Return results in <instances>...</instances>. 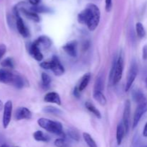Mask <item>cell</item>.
<instances>
[{"instance_id":"6da1fadb","label":"cell","mask_w":147,"mask_h":147,"mask_svg":"<svg viewBox=\"0 0 147 147\" xmlns=\"http://www.w3.org/2000/svg\"><path fill=\"white\" fill-rule=\"evenodd\" d=\"M100 11L98 6L94 4H88L84 10L78 14L79 23L86 24L89 30L93 31L100 22Z\"/></svg>"},{"instance_id":"7a4b0ae2","label":"cell","mask_w":147,"mask_h":147,"mask_svg":"<svg viewBox=\"0 0 147 147\" xmlns=\"http://www.w3.org/2000/svg\"><path fill=\"white\" fill-rule=\"evenodd\" d=\"M37 123L41 128L51 133L60 135L61 137H65L63 132V125L58 121H54L47 118H41L37 120Z\"/></svg>"},{"instance_id":"3957f363","label":"cell","mask_w":147,"mask_h":147,"mask_svg":"<svg viewBox=\"0 0 147 147\" xmlns=\"http://www.w3.org/2000/svg\"><path fill=\"white\" fill-rule=\"evenodd\" d=\"M124 68V59L122 53L116 58L112 65L110 74V81L113 84H116L121 79Z\"/></svg>"},{"instance_id":"277c9868","label":"cell","mask_w":147,"mask_h":147,"mask_svg":"<svg viewBox=\"0 0 147 147\" xmlns=\"http://www.w3.org/2000/svg\"><path fill=\"white\" fill-rule=\"evenodd\" d=\"M138 72H139L138 65L136 63V62L135 61H134L131 63V66L129 68V72H128L127 79H126V86H125V90H126V92H128L131 89V86L133 85L135 79H136V76H137Z\"/></svg>"},{"instance_id":"5b68a950","label":"cell","mask_w":147,"mask_h":147,"mask_svg":"<svg viewBox=\"0 0 147 147\" xmlns=\"http://www.w3.org/2000/svg\"><path fill=\"white\" fill-rule=\"evenodd\" d=\"M14 17H15V22H16V26H17V29L20 34L22 35L24 37H27L30 35V32H29L28 28L24 24V21H23L22 18L21 17L20 14V12L17 10L16 7L14 9Z\"/></svg>"},{"instance_id":"8992f818","label":"cell","mask_w":147,"mask_h":147,"mask_svg":"<svg viewBox=\"0 0 147 147\" xmlns=\"http://www.w3.org/2000/svg\"><path fill=\"white\" fill-rule=\"evenodd\" d=\"M147 112V99L142 103L138 104V106L135 110L133 120V128H135L140 122L142 116Z\"/></svg>"},{"instance_id":"52a82bcc","label":"cell","mask_w":147,"mask_h":147,"mask_svg":"<svg viewBox=\"0 0 147 147\" xmlns=\"http://www.w3.org/2000/svg\"><path fill=\"white\" fill-rule=\"evenodd\" d=\"M12 102L11 100H8L4 105V113H3L2 123L4 128H7L9 125L12 114Z\"/></svg>"},{"instance_id":"ba28073f","label":"cell","mask_w":147,"mask_h":147,"mask_svg":"<svg viewBox=\"0 0 147 147\" xmlns=\"http://www.w3.org/2000/svg\"><path fill=\"white\" fill-rule=\"evenodd\" d=\"M17 74H14L7 69H0V82L7 84H12L15 80Z\"/></svg>"},{"instance_id":"9c48e42d","label":"cell","mask_w":147,"mask_h":147,"mask_svg":"<svg viewBox=\"0 0 147 147\" xmlns=\"http://www.w3.org/2000/svg\"><path fill=\"white\" fill-rule=\"evenodd\" d=\"M50 70L56 76H61L65 73V69L57 56H54L50 60Z\"/></svg>"},{"instance_id":"30bf717a","label":"cell","mask_w":147,"mask_h":147,"mask_svg":"<svg viewBox=\"0 0 147 147\" xmlns=\"http://www.w3.org/2000/svg\"><path fill=\"white\" fill-rule=\"evenodd\" d=\"M130 117H131V102L128 99L126 101L124 105V110H123V125H124L125 128H126V133H129V127H130Z\"/></svg>"},{"instance_id":"8fae6325","label":"cell","mask_w":147,"mask_h":147,"mask_svg":"<svg viewBox=\"0 0 147 147\" xmlns=\"http://www.w3.org/2000/svg\"><path fill=\"white\" fill-rule=\"evenodd\" d=\"M14 118L17 120H29L32 118V112L25 107H20L14 112Z\"/></svg>"},{"instance_id":"7c38bea8","label":"cell","mask_w":147,"mask_h":147,"mask_svg":"<svg viewBox=\"0 0 147 147\" xmlns=\"http://www.w3.org/2000/svg\"><path fill=\"white\" fill-rule=\"evenodd\" d=\"M67 55L71 57H76L78 54V43L76 40H72L65 44L63 47Z\"/></svg>"},{"instance_id":"4fadbf2b","label":"cell","mask_w":147,"mask_h":147,"mask_svg":"<svg viewBox=\"0 0 147 147\" xmlns=\"http://www.w3.org/2000/svg\"><path fill=\"white\" fill-rule=\"evenodd\" d=\"M34 43L40 49H47L52 46V40L46 35H42L37 37L34 41Z\"/></svg>"},{"instance_id":"5bb4252c","label":"cell","mask_w":147,"mask_h":147,"mask_svg":"<svg viewBox=\"0 0 147 147\" xmlns=\"http://www.w3.org/2000/svg\"><path fill=\"white\" fill-rule=\"evenodd\" d=\"M28 50L30 54L32 55V56L37 61H41L43 59V55L42 53L41 50L34 44V42L29 45Z\"/></svg>"},{"instance_id":"9a60e30c","label":"cell","mask_w":147,"mask_h":147,"mask_svg":"<svg viewBox=\"0 0 147 147\" xmlns=\"http://www.w3.org/2000/svg\"><path fill=\"white\" fill-rule=\"evenodd\" d=\"M44 100L46 102H50V103L57 104V105H61V99L58 93L55 92H50L46 94L44 97Z\"/></svg>"},{"instance_id":"2e32d148","label":"cell","mask_w":147,"mask_h":147,"mask_svg":"<svg viewBox=\"0 0 147 147\" xmlns=\"http://www.w3.org/2000/svg\"><path fill=\"white\" fill-rule=\"evenodd\" d=\"M126 134H127V133H126L124 125L121 121L118 124L117 128H116V141H117L118 145L120 146Z\"/></svg>"},{"instance_id":"e0dca14e","label":"cell","mask_w":147,"mask_h":147,"mask_svg":"<svg viewBox=\"0 0 147 147\" xmlns=\"http://www.w3.org/2000/svg\"><path fill=\"white\" fill-rule=\"evenodd\" d=\"M90 76H91V75H90V73H86L83 76V77L81 78L78 85L77 86L78 89V90L80 91V92H83V91L87 87L88 84L89 82H90Z\"/></svg>"},{"instance_id":"ac0fdd59","label":"cell","mask_w":147,"mask_h":147,"mask_svg":"<svg viewBox=\"0 0 147 147\" xmlns=\"http://www.w3.org/2000/svg\"><path fill=\"white\" fill-rule=\"evenodd\" d=\"M132 97H133L134 101L138 104L142 103V102L146 100V97H145L143 92H142V90L138 89L133 90V92H132Z\"/></svg>"},{"instance_id":"d6986e66","label":"cell","mask_w":147,"mask_h":147,"mask_svg":"<svg viewBox=\"0 0 147 147\" xmlns=\"http://www.w3.org/2000/svg\"><path fill=\"white\" fill-rule=\"evenodd\" d=\"M33 137L37 141H42V142H48L50 140V136L47 134H45L41 131H35L33 133Z\"/></svg>"},{"instance_id":"ffe728a7","label":"cell","mask_w":147,"mask_h":147,"mask_svg":"<svg viewBox=\"0 0 147 147\" xmlns=\"http://www.w3.org/2000/svg\"><path fill=\"white\" fill-rule=\"evenodd\" d=\"M85 106L87 108L88 110L90 112H91L93 115H94L96 118H99V119L101 118V114H100V112L96 108V107H95V105H93V104H92L91 102H86V104H85Z\"/></svg>"},{"instance_id":"44dd1931","label":"cell","mask_w":147,"mask_h":147,"mask_svg":"<svg viewBox=\"0 0 147 147\" xmlns=\"http://www.w3.org/2000/svg\"><path fill=\"white\" fill-rule=\"evenodd\" d=\"M93 98H94L95 100L97 101L101 105H105L107 102V99L102 92L94 91L93 92Z\"/></svg>"},{"instance_id":"7402d4cb","label":"cell","mask_w":147,"mask_h":147,"mask_svg":"<svg viewBox=\"0 0 147 147\" xmlns=\"http://www.w3.org/2000/svg\"><path fill=\"white\" fill-rule=\"evenodd\" d=\"M30 9L32 11L36 13H47L50 12L51 10L49 7H45L42 5H36V6H32L30 7Z\"/></svg>"},{"instance_id":"603a6c76","label":"cell","mask_w":147,"mask_h":147,"mask_svg":"<svg viewBox=\"0 0 147 147\" xmlns=\"http://www.w3.org/2000/svg\"><path fill=\"white\" fill-rule=\"evenodd\" d=\"M83 137L84 141H86L87 145L88 146V147H98L96 141H95V140L93 139V137L90 134L88 133H83Z\"/></svg>"},{"instance_id":"cb8c5ba5","label":"cell","mask_w":147,"mask_h":147,"mask_svg":"<svg viewBox=\"0 0 147 147\" xmlns=\"http://www.w3.org/2000/svg\"><path fill=\"white\" fill-rule=\"evenodd\" d=\"M136 31L138 37L139 38H144L146 35V30H145L144 27L142 24V22H137L136 24Z\"/></svg>"},{"instance_id":"d4e9b609","label":"cell","mask_w":147,"mask_h":147,"mask_svg":"<svg viewBox=\"0 0 147 147\" xmlns=\"http://www.w3.org/2000/svg\"><path fill=\"white\" fill-rule=\"evenodd\" d=\"M24 84H25V81L23 79L22 76H20V74L16 75L15 80H14V84H13V86L18 88V89H21L24 86Z\"/></svg>"},{"instance_id":"484cf974","label":"cell","mask_w":147,"mask_h":147,"mask_svg":"<svg viewBox=\"0 0 147 147\" xmlns=\"http://www.w3.org/2000/svg\"><path fill=\"white\" fill-rule=\"evenodd\" d=\"M54 144L56 147H69V143L65 139V137L57 138L55 141Z\"/></svg>"},{"instance_id":"4316f807","label":"cell","mask_w":147,"mask_h":147,"mask_svg":"<svg viewBox=\"0 0 147 147\" xmlns=\"http://www.w3.org/2000/svg\"><path fill=\"white\" fill-rule=\"evenodd\" d=\"M103 78L102 76H99L97 78L96 81V84H95L94 91H98V92H102L103 89Z\"/></svg>"},{"instance_id":"83f0119b","label":"cell","mask_w":147,"mask_h":147,"mask_svg":"<svg viewBox=\"0 0 147 147\" xmlns=\"http://www.w3.org/2000/svg\"><path fill=\"white\" fill-rule=\"evenodd\" d=\"M43 111L46 113L49 114H54V115H58L61 113V110L59 108H55L53 106H47L43 109Z\"/></svg>"},{"instance_id":"f1b7e54d","label":"cell","mask_w":147,"mask_h":147,"mask_svg":"<svg viewBox=\"0 0 147 147\" xmlns=\"http://www.w3.org/2000/svg\"><path fill=\"white\" fill-rule=\"evenodd\" d=\"M41 78L42 86H45V87H48L50 86V83H51V77L47 74L42 73L41 75Z\"/></svg>"},{"instance_id":"f546056e","label":"cell","mask_w":147,"mask_h":147,"mask_svg":"<svg viewBox=\"0 0 147 147\" xmlns=\"http://www.w3.org/2000/svg\"><path fill=\"white\" fill-rule=\"evenodd\" d=\"M1 66L4 68H9V69H13L14 66V61L11 58H7L1 62Z\"/></svg>"},{"instance_id":"4dcf8cb0","label":"cell","mask_w":147,"mask_h":147,"mask_svg":"<svg viewBox=\"0 0 147 147\" xmlns=\"http://www.w3.org/2000/svg\"><path fill=\"white\" fill-rule=\"evenodd\" d=\"M67 134L70 136V138H71L72 139L75 140L76 141H78L80 140V135H79V133L76 130L73 129H69L67 131Z\"/></svg>"},{"instance_id":"1f68e13d","label":"cell","mask_w":147,"mask_h":147,"mask_svg":"<svg viewBox=\"0 0 147 147\" xmlns=\"http://www.w3.org/2000/svg\"><path fill=\"white\" fill-rule=\"evenodd\" d=\"M7 51V47L4 44H1L0 45V60L2 59L3 56H4V54L6 53Z\"/></svg>"},{"instance_id":"d6a6232c","label":"cell","mask_w":147,"mask_h":147,"mask_svg":"<svg viewBox=\"0 0 147 147\" xmlns=\"http://www.w3.org/2000/svg\"><path fill=\"white\" fill-rule=\"evenodd\" d=\"M40 66H41L42 69H50V61H43L40 64Z\"/></svg>"},{"instance_id":"836d02e7","label":"cell","mask_w":147,"mask_h":147,"mask_svg":"<svg viewBox=\"0 0 147 147\" xmlns=\"http://www.w3.org/2000/svg\"><path fill=\"white\" fill-rule=\"evenodd\" d=\"M112 9V0H106V10L110 12Z\"/></svg>"},{"instance_id":"e575fe53","label":"cell","mask_w":147,"mask_h":147,"mask_svg":"<svg viewBox=\"0 0 147 147\" xmlns=\"http://www.w3.org/2000/svg\"><path fill=\"white\" fill-rule=\"evenodd\" d=\"M41 0H29V2L32 6L38 5Z\"/></svg>"},{"instance_id":"d590c367","label":"cell","mask_w":147,"mask_h":147,"mask_svg":"<svg viewBox=\"0 0 147 147\" xmlns=\"http://www.w3.org/2000/svg\"><path fill=\"white\" fill-rule=\"evenodd\" d=\"M80 92L78 90V89L77 86L75 87L74 90H73V95H74V96H76V97H80Z\"/></svg>"},{"instance_id":"8d00e7d4","label":"cell","mask_w":147,"mask_h":147,"mask_svg":"<svg viewBox=\"0 0 147 147\" xmlns=\"http://www.w3.org/2000/svg\"><path fill=\"white\" fill-rule=\"evenodd\" d=\"M143 58L144 59H147V46H144L143 48Z\"/></svg>"},{"instance_id":"74e56055","label":"cell","mask_w":147,"mask_h":147,"mask_svg":"<svg viewBox=\"0 0 147 147\" xmlns=\"http://www.w3.org/2000/svg\"><path fill=\"white\" fill-rule=\"evenodd\" d=\"M143 135L144 137H147V122L146 123V125H145L144 128Z\"/></svg>"},{"instance_id":"f35d334b","label":"cell","mask_w":147,"mask_h":147,"mask_svg":"<svg viewBox=\"0 0 147 147\" xmlns=\"http://www.w3.org/2000/svg\"><path fill=\"white\" fill-rule=\"evenodd\" d=\"M2 108H3V103L2 102H1V100H0V111L2 110Z\"/></svg>"},{"instance_id":"ab89813d","label":"cell","mask_w":147,"mask_h":147,"mask_svg":"<svg viewBox=\"0 0 147 147\" xmlns=\"http://www.w3.org/2000/svg\"><path fill=\"white\" fill-rule=\"evenodd\" d=\"M0 147H9L8 145H7V144H2V145L0 146Z\"/></svg>"},{"instance_id":"60d3db41","label":"cell","mask_w":147,"mask_h":147,"mask_svg":"<svg viewBox=\"0 0 147 147\" xmlns=\"http://www.w3.org/2000/svg\"><path fill=\"white\" fill-rule=\"evenodd\" d=\"M146 87H147V79H146Z\"/></svg>"}]
</instances>
